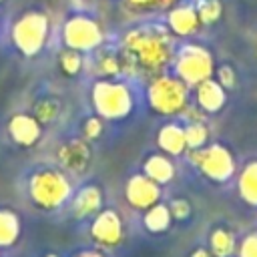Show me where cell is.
Here are the masks:
<instances>
[{
  "instance_id": "6da1fadb",
  "label": "cell",
  "mask_w": 257,
  "mask_h": 257,
  "mask_svg": "<svg viewBox=\"0 0 257 257\" xmlns=\"http://www.w3.org/2000/svg\"><path fill=\"white\" fill-rule=\"evenodd\" d=\"M124 52L147 70H163L171 60V42L161 28H139L124 36Z\"/></svg>"
},
{
  "instance_id": "7a4b0ae2",
  "label": "cell",
  "mask_w": 257,
  "mask_h": 257,
  "mask_svg": "<svg viewBox=\"0 0 257 257\" xmlns=\"http://www.w3.org/2000/svg\"><path fill=\"white\" fill-rule=\"evenodd\" d=\"M28 193L40 209H56L70 197V181L58 169H38L28 183Z\"/></svg>"
},
{
  "instance_id": "3957f363",
  "label": "cell",
  "mask_w": 257,
  "mask_h": 257,
  "mask_svg": "<svg viewBox=\"0 0 257 257\" xmlns=\"http://www.w3.org/2000/svg\"><path fill=\"white\" fill-rule=\"evenodd\" d=\"M92 102L96 112L108 120L124 118L133 108V96L126 84L110 82V80H100L94 84Z\"/></svg>"
},
{
  "instance_id": "277c9868",
  "label": "cell",
  "mask_w": 257,
  "mask_h": 257,
  "mask_svg": "<svg viewBox=\"0 0 257 257\" xmlns=\"http://www.w3.org/2000/svg\"><path fill=\"white\" fill-rule=\"evenodd\" d=\"M149 102L161 114H177L187 106V84L177 76L159 74L149 86Z\"/></svg>"
},
{
  "instance_id": "5b68a950",
  "label": "cell",
  "mask_w": 257,
  "mask_h": 257,
  "mask_svg": "<svg viewBox=\"0 0 257 257\" xmlns=\"http://www.w3.org/2000/svg\"><path fill=\"white\" fill-rule=\"evenodd\" d=\"M46 38L48 18L42 12H26L12 26V40L16 48L26 56H34L44 46Z\"/></svg>"
},
{
  "instance_id": "8992f818",
  "label": "cell",
  "mask_w": 257,
  "mask_h": 257,
  "mask_svg": "<svg viewBox=\"0 0 257 257\" xmlns=\"http://www.w3.org/2000/svg\"><path fill=\"white\" fill-rule=\"evenodd\" d=\"M177 78H181L187 86L189 84H199L213 74V58L211 54L197 46V44H187L181 48L177 62H175Z\"/></svg>"
},
{
  "instance_id": "52a82bcc",
  "label": "cell",
  "mask_w": 257,
  "mask_h": 257,
  "mask_svg": "<svg viewBox=\"0 0 257 257\" xmlns=\"http://www.w3.org/2000/svg\"><path fill=\"white\" fill-rule=\"evenodd\" d=\"M191 161L213 181H227L233 171H235V159L233 155L221 147V145H213L209 149H191Z\"/></svg>"
},
{
  "instance_id": "ba28073f",
  "label": "cell",
  "mask_w": 257,
  "mask_h": 257,
  "mask_svg": "<svg viewBox=\"0 0 257 257\" xmlns=\"http://www.w3.org/2000/svg\"><path fill=\"white\" fill-rule=\"evenodd\" d=\"M62 36H64L66 46L78 52L92 50L102 42L100 26L86 16H72L70 20H66L62 28Z\"/></svg>"
},
{
  "instance_id": "9c48e42d",
  "label": "cell",
  "mask_w": 257,
  "mask_h": 257,
  "mask_svg": "<svg viewBox=\"0 0 257 257\" xmlns=\"http://www.w3.org/2000/svg\"><path fill=\"white\" fill-rule=\"evenodd\" d=\"M90 235L100 247H116L122 241V221L112 209H104L94 215Z\"/></svg>"
},
{
  "instance_id": "30bf717a",
  "label": "cell",
  "mask_w": 257,
  "mask_h": 257,
  "mask_svg": "<svg viewBox=\"0 0 257 257\" xmlns=\"http://www.w3.org/2000/svg\"><path fill=\"white\" fill-rule=\"evenodd\" d=\"M126 201L135 209H149L161 199V187L147 175H135L128 179L126 189H124Z\"/></svg>"
},
{
  "instance_id": "8fae6325",
  "label": "cell",
  "mask_w": 257,
  "mask_h": 257,
  "mask_svg": "<svg viewBox=\"0 0 257 257\" xmlns=\"http://www.w3.org/2000/svg\"><path fill=\"white\" fill-rule=\"evenodd\" d=\"M58 163L70 173H82L90 163V149L84 141L74 139L58 149Z\"/></svg>"
},
{
  "instance_id": "7c38bea8",
  "label": "cell",
  "mask_w": 257,
  "mask_h": 257,
  "mask_svg": "<svg viewBox=\"0 0 257 257\" xmlns=\"http://www.w3.org/2000/svg\"><path fill=\"white\" fill-rule=\"evenodd\" d=\"M8 133L18 145L30 147L40 139V122L28 114H14L8 122Z\"/></svg>"
},
{
  "instance_id": "4fadbf2b",
  "label": "cell",
  "mask_w": 257,
  "mask_h": 257,
  "mask_svg": "<svg viewBox=\"0 0 257 257\" xmlns=\"http://www.w3.org/2000/svg\"><path fill=\"white\" fill-rule=\"evenodd\" d=\"M169 28L179 34V36H191L197 32V28L201 26V20H199V14H197V8L185 4V6H175L171 12H169Z\"/></svg>"
},
{
  "instance_id": "5bb4252c",
  "label": "cell",
  "mask_w": 257,
  "mask_h": 257,
  "mask_svg": "<svg viewBox=\"0 0 257 257\" xmlns=\"http://www.w3.org/2000/svg\"><path fill=\"white\" fill-rule=\"evenodd\" d=\"M227 100V94H225V88L213 80V78H207L203 82L197 84V102H199V108L205 110V112H217L223 108Z\"/></svg>"
},
{
  "instance_id": "9a60e30c",
  "label": "cell",
  "mask_w": 257,
  "mask_h": 257,
  "mask_svg": "<svg viewBox=\"0 0 257 257\" xmlns=\"http://www.w3.org/2000/svg\"><path fill=\"white\" fill-rule=\"evenodd\" d=\"M100 201H102V195L96 187H84L76 193V197L72 199V213L78 217V219H84V217H92L98 213L100 209Z\"/></svg>"
},
{
  "instance_id": "2e32d148",
  "label": "cell",
  "mask_w": 257,
  "mask_h": 257,
  "mask_svg": "<svg viewBox=\"0 0 257 257\" xmlns=\"http://www.w3.org/2000/svg\"><path fill=\"white\" fill-rule=\"evenodd\" d=\"M161 151H165L167 155H181L185 149H187V143H185V131L183 126L171 122V124H165L161 131H159V139H157Z\"/></svg>"
},
{
  "instance_id": "e0dca14e",
  "label": "cell",
  "mask_w": 257,
  "mask_h": 257,
  "mask_svg": "<svg viewBox=\"0 0 257 257\" xmlns=\"http://www.w3.org/2000/svg\"><path fill=\"white\" fill-rule=\"evenodd\" d=\"M145 175L159 185L169 183L175 175V167H173L169 155H151L145 161Z\"/></svg>"
},
{
  "instance_id": "ac0fdd59",
  "label": "cell",
  "mask_w": 257,
  "mask_h": 257,
  "mask_svg": "<svg viewBox=\"0 0 257 257\" xmlns=\"http://www.w3.org/2000/svg\"><path fill=\"white\" fill-rule=\"evenodd\" d=\"M239 193L245 203L257 205V161L249 163L239 177Z\"/></svg>"
},
{
  "instance_id": "d6986e66",
  "label": "cell",
  "mask_w": 257,
  "mask_h": 257,
  "mask_svg": "<svg viewBox=\"0 0 257 257\" xmlns=\"http://www.w3.org/2000/svg\"><path fill=\"white\" fill-rule=\"evenodd\" d=\"M169 225H171V211H169V207H165L161 203H155L153 207L147 209V213H145V227L151 233H163Z\"/></svg>"
},
{
  "instance_id": "ffe728a7",
  "label": "cell",
  "mask_w": 257,
  "mask_h": 257,
  "mask_svg": "<svg viewBox=\"0 0 257 257\" xmlns=\"http://www.w3.org/2000/svg\"><path fill=\"white\" fill-rule=\"evenodd\" d=\"M20 233L18 217L12 211L0 209V247H10Z\"/></svg>"
},
{
  "instance_id": "44dd1931",
  "label": "cell",
  "mask_w": 257,
  "mask_h": 257,
  "mask_svg": "<svg viewBox=\"0 0 257 257\" xmlns=\"http://www.w3.org/2000/svg\"><path fill=\"white\" fill-rule=\"evenodd\" d=\"M209 243H211L213 255H217V257H229V255H233V251H235V239H233V235H231L229 231H225V229H215Z\"/></svg>"
},
{
  "instance_id": "7402d4cb",
  "label": "cell",
  "mask_w": 257,
  "mask_h": 257,
  "mask_svg": "<svg viewBox=\"0 0 257 257\" xmlns=\"http://www.w3.org/2000/svg\"><path fill=\"white\" fill-rule=\"evenodd\" d=\"M185 131V143L187 149H199L207 141V126L203 122H187Z\"/></svg>"
},
{
  "instance_id": "603a6c76",
  "label": "cell",
  "mask_w": 257,
  "mask_h": 257,
  "mask_svg": "<svg viewBox=\"0 0 257 257\" xmlns=\"http://www.w3.org/2000/svg\"><path fill=\"white\" fill-rule=\"evenodd\" d=\"M197 14H199L201 24H213L221 16V2L219 0H199Z\"/></svg>"
},
{
  "instance_id": "cb8c5ba5",
  "label": "cell",
  "mask_w": 257,
  "mask_h": 257,
  "mask_svg": "<svg viewBox=\"0 0 257 257\" xmlns=\"http://www.w3.org/2000/svg\"><path fill=\"white\" fill-rule=\"evenodd\" d=\"M96 68L100 74H106V76L120 74V54H112V52L100 54L96 60Z\"/></svg>"
},
{
  "instance_id": "d4e9b609",
  "label": "cell",
  "mask_w": 257,
  "mask_h": 257,
  "mask_svg": "<svg viewBox=\"0 0 257 257\" xmlns=\"http://www.w3.org/2000/svg\"><path fill=\"white\" fill-rule=\"evenodd\" d=\"M60 68L66 72V74H78V70L82 68V58L78 54V50H64L60 54Z\"/></svg>"
},
{
  "instance_id": "484cf974",
  "label": "cell",
  "mask_w": 257,
  "mask_h": 257,
  "mask_svg": "<svg viewBox=\"0 0 257 257\" xmlns=\"http://www.w3.org/2000/svg\"><path fill=\"white\" fill-rule=\"evenodd\" d=\"M56 114H58V102H56V100H40V102L36 104V116H34V118H36L40 124L52 122Z\"/></svg>"
},
{
  "instance_id": "4316f807",
  "label": "cell",
  "mask_w": 257,
  "mask_h": 257,
  "mask_svg": "<svg viewBox=\"0 0 257 257\" xmlns=\"http://www.w3.org/2000/svg\"><path fill=\"white\" fill-rule=\"evenodd\" d=\"M169 211H171V217H175V219H187L189 217V203L185 199H173L169 205Z\"/></svg>"
},
{
  "instance_id": "83f0119b",
  "label": "cell",
  "mask_w": 257,
  "mask_h": 257,
  "mask_svg": "<svg viewBox=\"0 0 257 257\" xmlns=\"http://www.w3.org/2000/svg\"><path fill=\"white\" fill-rule=\"evenodd\" d=\"M239 257H257V233L243 239L241 249H239Z\"/></svg>"
},
{
  "instance_id": "f1b7e54d",
  "label": "cell",
  "mask_w": 257,
  "mask_h": 257,
  "mask_svg": "<svg viewBox=\"0 0 257 257\" xmlns=\"http://www.w3.org/2000/svg\"><path fill=\"white\" fill-rule=\"evenodd\" d=\"M100 128H102V122H100V118H88L86 122H84V126H82V133H84V139H96L98 135H100Z\"/></svg>"
},
{
  "instance_id": "f546056e",
  "label": "cell",
  "mask_w": 257,
  "mask_h": 257,
  "mask_svg": "<svg viewBox=\"0 0 257 257\" xmlns=\"http://www.w3.org/2000/svg\"><path fill=\"white\" fill-rule=\"evenodd\" d=\"M217 76H219V84L223 86V88H229V86H233L235 84V72H233V68L231 66H221L219 68V72H217Z\"/></svg>"
},
{
  "instance_id": "4dcf8cb0",
  "label": "cell",
  "mask_w": 257,
  "mask_h": 257,
  "mask_svg": "<svg viewBox=\"0 0 257 257\" xmlns=\"http://www.w3.org/2000/svg\"><path fill=\"white\" fill-rule=\"evenodd\" d=\"M128 4H133L135 8H141V10H149V8H159L161 0H128Z\"/></svg>"
},
{
  "instance_id": "1f68e13d",
  "label": "cell",
  "mask_w": 257,
  "mask_h": 257,
  "mask_svg": "<svg viewBox=\"0 0 257 257\" xmlns=\"http://www.w3.org/2000/svg\"><path fill=\"white\" fill-rule=\"evenodd\" d=\"M74 257H104L100 251H80V253H76Z\"/></svg>"
},
{
  "instance_id": "d6a6232c",
  "label": "cell",
  "mask_w": 257,
  "mask_h": 257,
  "mask_svg": "<svg viewBox=\"0 0 257 257\" xmlns=\"http://www.w3.org/2000/svg\"><path fill=\"white\" fill-rule=\"evenodd\" d=\"M191 257H211V253L207 249H197V251H193Z\"/></svg>"
},
{
  "instance_id": "836d02e7",
  "label": "cell",
  "mask_w": 257,
  "mask_h": 257,
  "mask_svg": "<svg viewBox=\"0 0 257 257\" xmlns=\"http://www.w3.org/2000/svg\"><path fill=\"white\" fill-rule=\"evenodd\" d=\"M173 2H177V0H161V6H169V4H173Z\"/></svg>"
},
{
  "instance_id": "e575fe53",
  "label": "cell",
  "mask_w": 257,
  "mask_h": 257,
  "mask_svg": "<svg viewBox=\"0 0 257 257\" xmlns=\"http://www.w3.org/2000/svg\"><path fill=\"white\" fill-rule=\"evenodd\" d=\"M48 257H56V255H48Z\"/></svg>"
}]
</instances>
